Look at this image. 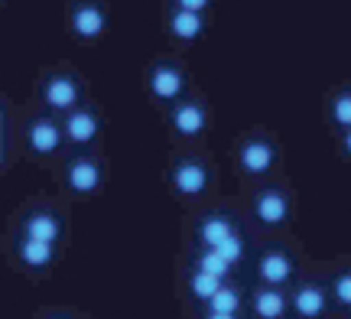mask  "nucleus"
Wrapping results in <instances>:
<instances>
[{
	"label": "nucleus",
	"mask_w": 351,
	"mask_h": 319,
	"mask_svg": "<svg viewBox=\"0 0 351 319\" xmlns=\"http://www.w3.org/2000/svg\"><path fill=\"white\" fill-rule=\"evenodd\" d=\"M332 121H335L339 128L351 130V91L335 95V102H332Z\"/></svg>",
	"instance_id": "nucleus-20"
},
{
	"label": "nucleus",
	"mask_w": 351,
	"mask_h": 319,
	"mask_svg": "<svg viewBox=\"0 0 351 319\" xmlns=\"http://www.w3.org/2000/svg\"><path fill=\"white\" fill-rule=\"evenodd\" d=\"M341 147H345V154L351 156V130H345V137H341Z\"/></svg>",
	"instance_id": "nucleus-25"
},
{
	"label": "nucleus",
	"mask_w": 351,
	"mask_h": 319,
	"mask_svg": "<svg viewBox=\"0 0 351 319\" xmlns=\"http://www.w3.org/2000/svg\"><path fill=\"white\" fill-rule=\"evenodd\" d=\"M218 290H221V281H218V277H212V274L199 270V274L192 277V294L199 296V300H212Z\"/></svg>",
	"instance_id": "nucleus-19"
},
{
	"label": "nucleus",
	"mask_w": 351,
	"mask_h": 319,
	"mask_svg": "<svg viewBox=\"0 0 351 319\" xmlns=\"http://www.w3.org/2000/svg\"><path fill=\"white\" fill-rule=\"evenodd\" d=\"M150 91L163 102H173L176 95L182 91V75L176 72L173 65H156L150 72Z\"/></svg>",
	"instance_id": "nucleus-5"
},
{
	"label": "nucleus",
	"mask_w": 351,
	"mask_h": 319,
	"mask_svg": "<svg viewBox=\"0 0 351 319\" xmlns=\"http://www.w3.org/2000/svg\"><path fill=\"white\" fill-rule=\"evenodd\" d=\"M199 235H202V241L215 248V244H221L225 238H231L234 231H231V222H228V218H208V222L202 225Z\"/></svg>",
	"instance_id": "nucleus-17"
},
{
	"label": "nucleus",
	"mask_w": 351,
	"mask_h": 319,
	"mask_svg": "<svg viewBox=\"0 0 351 319\" xmlns=\"http://www.w3.org/2000/svg\"><path fill=\"white\" fill-rule=\"evenodd\" d=\"M0 163H3V150H0Z\"/></svg>",
	"instance_id": "nucleus-27"
},
{
	"label": "nucleus",
	"mask_w": 351,
	"mask_h": 319,
	"mask_svg": "<svg viewBox=\"0 0 351 319\" xmlns=\"http://www.w3.org/2000/svg\"><path fill=\"white\" fill-rule=\"evenodd\" d=\"M208 307H212V313H225V316H234L238 313V307H241V300H238V294L231 290V287H221L218 294L208 300Z\"/></svg>",
	"instance_id": "nucleus-18"
},
{
	"label": "nucleus",
	"mask_w": 351,
	"mask_h": 319,
	"mask_svg": "<svg viewBox=\"0 0 351 319\" xmlns=\"http://www.w3.org/2000/svg\"><path fill=\"white\" fill-rule=\"evenodd\" d=\"M289 274H293V261L287 255H280V251H270L261 261V277L267 283H283L289 281Z\"/></svg>",
	"instance_id": "nucleus-14"
},
{
	"label": "nucleus",
	"mask_w": 351,
	"mask_h": 319,
	"mask_svg": "<svg viewBox=\"0 0 351 319\" xmlns=\"http://www.w3.org/2000/svg\"><path fill=\"white\" fill-rule=\"evenodd\" d=\"M254 309H257L261 319H280L287 313V296L276 294V290H263V294H257V300H254Z\"/></svg>",
	"instance_id": "nucleus-16"
},
{
	"label": "nucleus",
	"mask_w": 351,
	"mask_h": 319,
	"mask_svg": "<svg viewBox=\"0 0 351 319\" xmlns=\"http://www.w3.org/2000/svg\"><path fill=\"white\" fill-rule=\"evenodd\" d=\"M208 319H234V316H225V313H212Z\"/></svg>",
	"instance_id": "nucleus-26"
},
{
	"label": "nucleus",
	"mask_w": 351,
	"mask_h": 319,
	"mask_svg": "<svg viewBox=\"0 0 351 319\" xmlns=\"http://www.w3.org/2000/svg\"><path fill=\"white\" fill-rule=\"evenodd\" d=\"M26 141H29V150H33V154L49 156V154L59 150V143H62V130H59V124L49 121V117H36V121L29 124Z\"/></svg>",
	"instance_id": "nucleus-3"
},
{
	"label": "nucleus",
	"mask_w": 351,
	"mask_h": 319,
	"mask_svg": "<svg viewBox=\"0 0 351 319\" xmlns=\"http://www.w3.org/2000/svg\"><path fill=\"white\" fill-rule=\"evenodd\" d=\"M65 137L75 143H88L95 141V134H98V117L95 111H88V108H72L69 115H65Z\"/></svg>",
	"instance_id": "nucleus-4"
},
{
	"label": "nucleus",
	"mask_w": 351,
	"mask_h": 319,
	"mask_svg": "<svg viewBox=\"0 0 351 319\" xmlns=\"http://www.w3.org/2000/svg\"><path fill=\"white\" fill-rule=\"evenodd\" d=\"M26 238H33V241H43V244H56L59 238V218L49 215V212H33V215L26 218Z\"/></svg>",
	"instance_id": "nucleus-8"
},
{
	"label": "nucleus",
	"mask_w": 351,
	"mask_h": 319,
	"mask_svg": "<svg viewBox=\"0 0 351 319\" xmlns=\"http://www.w3.org/2000/svg\"><path fill=\"white\" fill-rule=\"evenodd\" d=\"M43 102L49 104L52 111H72L78 102V82L69 75H52L43 85Z\"/></svg>",
	"instance_id": "nucleus-2"
},
{
	"label": "nucleus",
	"mask_w": 351,
	"mask_h": 319,
	"mask_svg": "<svg viewBox=\"0 0 351 319\" xmlns=\"http://www.w3.org/2000/svg\"><path fill=\"white\" fill-rule=\"evenodd\" d=\"M0 3H3V0H0Z\"/></svg>",
	"instance_id": "nucleus-30"
},
{
	"label": "nucleus",
	"mask_w": 351,
	"mask_h": 319,
	"mask_svg": "<svg viewBox=\"0 0 351 319\" xmlns=\"http://www.w3.org/2000/svg\"><path fill=\"white\" fill-rule=\"evenodd\" d=\"M173 182L179 192H186V196H195V192L205 189V166L199 163H179L173 173Z\"/></svg>",
	"instance_id": "nucleus-11"
},
{
	"label": "nucleus",
	"mask_w": 351,
	"mask_h": 319,
	"mask_svg": "<svg viewBox=\"0 0 351 319\" xmlns=\"http://www.w3.org/2000/svg\"><path fill=\"white\" fill-rule=\"evenodd\" d=\"M228 268H231V264H228L221 255H215V251H205V255L199 257V270L212 274V277H218V281H221V277L228 274Z\"/></svg>",
	"instance_id": "nucleus-21"
},
{
	"label": "nucleus",
	"mask_w": 351,
	"mask_h": 319,
	"mask_svg": "<svg viewBox=\"0 0 351 319\" xmlns=\"http://www.w3.org/2000/svg\"><path fill=\"white\" fill-rule=\"evenodd\" d=\"M20 261H23L26 268H49L52 264V244H43V241H33V238H23L20 241Z\"/></svg>",
	"instance_id": "nucleus-15"
},
{
	"label": "nucleus",
	"mask_w": 351,
	"mask_h": 319,
	"mask_svg": "<svg viewBox=\"0 0 351 319\" xmlns=\"http://www.w3.org/2000/svg\"><path fill=\"white\" fill-rule=\"evenodd\" d=\"M293 307H296V313L302 319H319L326 313V294H322V287H313V283L300 287L296 296H293Z\"/></svg>",
	"instance_id": "nucleus-7"
},
{
	"label": "nucleus",
	"mask_w": 351,
	"mask_h": 319,
	"mask_svg": "<svg viewBox=\"0 0 351 319\" xmlns=\"http://www.w3.org/2000/svg\"><path fill=\"white\" fill-rule=\"evenodd\" d=\"M173 128L179 130V134H186V137L199 134V130L205 128V111H202L199 104H182V108H176L173 111Z\"/></svg>",
	"instance_id": "nucleus-13"
},
{
	"label": "nucleus",
	"mask_w": 351,
	"mask_h": 319,
	"mask_svg": "<svg viewBox=\"0 0 351 319\" xmlns=\"http://www.w3.org/2000/svg\"><path fill=\"white\" fill-rule=\"evenodd\" d=\"M241 163L247 173H263V169H270L274 163V147L267 141H251L244 143V150H241Z\"/></svg>",
	"instance_id": "nucleus-10"
},
{
	"label": "nucleus",
	"mask_w": 351,
	"mask_h": 319,
	"mask_svg": "<svg viewBox=\"0 0 351 319\" xmlns=\"http://www.w3.org/2000/svg\"><path fill=\"white\" fill-rule=\"evenodd\" d=\"M202 13H192V10H179L176 7L173 13H169V29H173V36L179 39H195L202 33Z\"/></svg>",
	"instance_id": "nucleus-12"
},
{
	"label": "nucleus",
	"mask_w": 351,
	"mask_h": 319,
	"mask_svg": "<svg viewBox=\"0 0 351 319\" xmlns=\"http://www.w3.org/2000/svg\"><path fill=\"white\" fill-rule=\"evenodd\" d=\"M257 215L267 222V225H280V222H287L289 215V202H287V196L283 192H263L261 199H257Z\"/></svg>",
	"instance_id": "nucleus-9"
},
{
	"label": "nucleus",
	"mask_w": 351,
	"mask_h": 319,
	"mask_svg": "<svg viewBox=\"0 0 351 319\" xmlns=\"http://www.w3.org/2000/svg\"><path fill=\"white\" fill-rule=\"evenodd\" d=\"M69 23H72V29H75V36L98 39L101 33H104V26H108V16H104V10H101L98 3H88V0H82V3H75V7H72V13H69Z\"/></svg>",
	"instance_id": "nucleus-1"
},
{
	"label": "nucleus",
	"mask_w": 351,
	"mask_h": 319,
	"mask_svg": "<svg viewBox=\"0 0 351 319\" xmlns=\"http://www.w3.org/2000/svg\"><path fill=\"white\" fill-rule=\"evenodd\" d=\"M0 141H3V134H0Z\"/></svg>",
	"instance_id": "nucleus-29"
},
{
	"label": "nucleus",
	"mask_w": 351,
	"mask_h": 319,
	"mask_svg": "<svg viewBox=\"0 0 351 319\" xmlns=\"http://www.w3.org/2000/svg\"><path fill=\"white\" fill-rule=\"evenodd\" d=\"M0 124H3V111H0Z\"/></svg>",
	"instance_id": "nucleus-28"
},
{
	"label": "nucleus",
	"mask_w": 351,
	"mask_h": 319,
	"mask_svg": "<svg viewBox=\"0 0 351 319\" xmlns=\"http://www.w3.org/2000/svg\"><path fill=\"white\" fill-rule=\"evenodd\" d=\"M208 3H212V0H176L179 10H192V13H202Z\"/></svg>",
	"instance_id": "nucleus-24"
},
{
	"label": "nucleus",
	"mask_w": 351,
	"mask_h": 319,
	"mask_svg": "<svg viewBox=\"0 0 351 319\" xmlns=\"http://www.w3.org/2000/svg\"><path fill=\"white\" fill-rule=\"evenodd\" d=\"M332 294H335V300H339L341 307H351V270H345V274H339V277H335Z\"/></svg>",
	"instance_id": "nucleus-23"
},
{
	"label": "nucleus",
	"mask_w": 351,
	"mask_h": 319,
	"mask_svg": "<svg viewBox=\"0 0 351 319\" xmlns=\"http://www.w3.org/2000/svg\"><path fill=\"white\" fill-rule=\"evenodd\" d=\"M212 251H215V255H221V257H225L228 264H234V261H238V257L244 255V244H241L238 235H231V238H225L221 244H215Z\"/></svg>",
	"instance_id": "nucleus-22"
},
{
	"label": "nucleus",
	"mask_w": 351,
	"mask_h": 319,
	"mask_svg": "<svg viewBox=\"0 0 351 319\" xmlns=\"http://www.w3.org/2000/svg\"><path fill=\"white\" fill-rule=\"evenodd\" d=\"M65 179H69V186L75 192H95L101 182V169L95 160H75V163L69 166Z\"/></svg>",
	"instance_id": "nucleus-6"
}]
</instances>
